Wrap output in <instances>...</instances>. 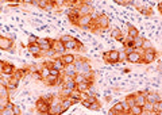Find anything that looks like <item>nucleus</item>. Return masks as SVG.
I'll list each match as a JSON object with an SVG mask.
<instances>
[{
  "instance_id": "obj_39",
  "label": "nucleus",
  "mask_w": 162,
  "mask_h": 115,
  "mask_svg": "<svg viewBox=\"0 0 162 115\" xmlns=\"http://www.w3.org/2000/svg\"><path fill=\"white\" fill-rule=\"evenodd\" d=\"M100 108H101V104H100L99 100H97L96 103H92L91 107H89V110H92V111H99Z\"/></svg>"
},
{
  "instance_id": "obj_1",
  "label": "nucleus",
  "mask_w": 162,
  "mask_h": 115,
  "mask_svg": "<svg viewBox=\"0 0 162 115\" xmlns=\"http://www.w3.org/2000/svg\"><path fill=\"white\" fill-rule=\"evenodd\" d=\"M142 53L143 50H134L131 53L126 54V61L130 64H143V58H142Z\"/></svg>"
},
{
  "instance_id": "obj_22",
  "label": "nucleus",
  "mask_w": 162,
  "mask_h": 115,
  "mask_svg": "<svg viewBox=\"0 0 162 115\" xmlns=\"http://www.w3.org/2000/svg\"><path fill=\"white\" fill-rule=\"evenodd\" d=\"M69 99H70V102L73 103H81V100H83V94H80V92L77 91H73V94L69 96Z\"/></svg>"
},
{
  "instance_id": "obj_28",
  "label": "nucleus",
  "mask_w": 162,
  "mask_h": 115,
  "mask_svg": "<svg viewBox=\"0 0 162 115\" xmlns=\"http://www.w3.org/2000/svg\"><path fill=\"white\" fill-rule=\"evenodd\" d=\"M143 41H144V38H142V37H137V38L134 39V48H135V50H142Z\"/></svg>"
},
{
  "instance_id": "obj_51",
  "label": "nucleus",
  "mask_w": 162,
  "mask_h": 115,
  "mask_svg": "<svg viewBox=\"0 0 162 115\" xmlns=\"http://www.w3.org/2000/svg\"><path fill=\"white\" fill-rule=\"evenodd\" d=\"M39 115H54V114H51L50 111H49V113H43V114H39Z\"/></svg>"
},
{
  "instance_id": "obj_7",
  "label": "nucleus",
  "mask_w": 162,
  "mask_h": 115,
  "mask_svg": "<svg viewBox=\"0 0 162 115\" xmlns=\"http://www.w3.org/2000/svg\"><path fill=\"white\" fill-rule=\"evenodd\" d=\"M15 72H16V68L14 67L11 62L2 61V74L3 76H14Z\"/></svg>"
},
{
  "instance_id": "obj_33",
  "label": "nucleus",
  "mask_w": 162,
  "mask_h": 115,
  "mask_svg": "<svg viewBox=\"0 0 162 115\" xmlns=\"http://www.w3.org/2000/svg\"><path fill=\"white\" fill-rule=\"evenodd\" d=\"M142 113H143V107H141V106H132L131 107V114L142 115Z\"/></svg>"
},
{
  "instance_id": "obj_20",
  "label": "nucleus",
  "mask_w": 162,
  "mask_h": 115,
  "mask_svg": "<svg viewBox=\"0 0 162 115\" xmlns=\"http://www.w3.org/2000/svg\"><path fill=\"white\" fill-rule=\"evenodd\" d=\"M89 87H92V84H91V83H88V81L85 80V81H83V83H80V84H77L76 91L80 92V94H85V92L88 91Z\"/></svg>"
},
{
  "instance_id": "obj_26",
  "label": "nucleus",
  "mask_w": 162,
  "mask_h": 115,
  "mask_svg": "<svg viewBox=\"0 0 162 115\" xmlns=\"http://www.w3.org/2000/svg\"><path fill=\"white\" fill-rule=\"evenodd\" d=\"M61 99H62V102H61V107H62V111L65 113V111L68 110V108L70 107L73 103L70 102V99H69V97H61Z\"/></svg>"
},
{
  "instance_id": "obj_5",
  "label": "nucleus",
  "mask_w": 162,
  "mask_h": 115,
  "mask_svg": "<svg viewBox=\"0 0 162 115\" xmlns=\"http://www.w3.org/2000/svg\"><path fill=\"white\" fill-rule=\"evenodd\" d=\"M35 110L38 114H43V113H49L50 111V103H47L42 96L38 97L35 102Z\"/></svg>"
},
{
  "instance_id": "obj_49",
  "label": "nucleus",
  "mask_w": 162,
  "mask_h": 115,
  "mask_svg": "<svg viewBox=\"0 0 162 115\" xmlns=\"http://www.w3.org/2000/svg\"><path fill=\"white\" fill-rule=\"evenodd\" d=\"M31 2H33V5H38V7H39V2H38V0H31Z\"/></svg>"
},
{
  "instance_id": "obj_42",
  "label": "nucleus",
  "mask_w": 162,
  "mask_h": 115,
  "mask_svg": "<svg viewBox=\"0 0 162 115\" xmlns=\"http://www.w3.org/2000/svg\"><path fill=\"white\" fill-rule=\"evenodd\" d=\"M30 74H31V77H33V79L38 80V81H43L42 76H40V72H34V73H30Z\"/></svg>"
},
{
  "instance_id": "obj_18",
  "label": "nucleus",
  "mask_w": 162,
  "mask_h": 115,
  "mask_svg": "<svg viewBox=\"0 0 162 115\" xmlns=\"http://www.w3.org/2000/svg\"><path fill=\"white\" fill-rule=\"evenodd\" d=\"M61 58H62L63 64L65 65H70V64H74V61H76V56L72 53H65L61 56Z\"/></svg>"
},
{
  "instance_id": "obj_53",
  "label": "nucleus",
  "mask_w": 162,
  "mask_h": 115,
  "mask_svg": "<svg viewBox=\"0 0 162 115\" xmlns=\"http://www.w3.org/2000/svg\"><path fill=\"white\" fill-rule=\"evenodd\" d=\"M155 115H158V114H155Z\"/></svg>"
},
{
  "instance_id": "obj_24",
  "label": "nucleus",
  "mask_w": 162,
  "mask_h": 115,
  "mask_svg": "<svg viewBox=\"0 0 162 115\" xmlns=\"http://www.w3.org/2000/svg\"><path fill=\"white\" fill-rule=\"evenodd\" d=\"M39 72H40V76H42L43 81H45V80L47 79L49 76H50V69H49V67L45 64V62L42 64V68H40V71H39Z\"/></svg>"
},
{
  "instance_id": "obj_3",
  "label": "nucleus",
  "mask_w": 162,
  "mask_h": 115,
  "mask_svg": "<svg viewBox=\"0 0 162 115\" xmlns=\"http://www.w3.org/2000/svg\"><path fill=\"white\" fill-rule=\"evenodd\" d=\"M158 57V51L155 50V48H151L149 50H144L142 53V58H143V64H151L153 61H155Z\"/></svg>"
},
{
  "instance_id": "obj_32",
  "label": "nucleus",
  "mask_w": 162,
  "mask_h": 115,
  "mask_svg": "<svg viewBox=\"0 0 162 115\" xmlns=\"http://www.w3.org/2000/svg\"><path fill=\"white\" fill-rule=\"evenodd\" d=\"M153 113H154V114L162 113V100H160V102H157V103H154V104H153Z\"/></svg>"
},
{
  "instance_id": "obj_14",
  "label": "nucleus",
  "mask_w": 162,
  "mask_h": 115,
  "mask_svg": "<svg viewBox=\"0 0 162 115\" xmlns=\"http://www.w3.org/2000/svg\"><path fill=\"white\" fill-rule=\"evenodd\" d=\"M31 72H30V68H20V69H16V72L14 73V77L15 79H18V80H22V79H24L27 74H30Z\"/></svg>"
},
{
  "instance_id": "obj_21",
  "label": "nucleus",
  "mask_w": 162,
  "mask_h": 115,
  "mask_svg": "<svg viewBox=\"0 0 162 115\" xmlns=\"http://www.w3.org/2000/svg\"><path fill=\"white\" fill-rule=\"evenodd\" d=\"M137 11H138V12H141L142 15H144V16H151L153 15L151 7H147V5H141V7H137Z\"/></svg>"
},
{
  "instance_id": "obj_19",
  "label": "nucleus",
  "mask_w": 162,
  "mask_h": 115,
  "mask_svg": "<svg viewBox=\"0 0 162 115\" xmlns=\"http://www.w3.org/2000/svg\"><path fill=\"white\" fill-rule=\"evenodd\" d=\"M92 72H93V69H92L91 64H89V61L85 58V60H84V62H83V67H81L80 73H81V74H84V76H86V74L92 73Z\"/></svg>"
},
{
  "instance_id": "obj_41",
  "label": "nucleus",
  "mask_w": 162,
  "mask_h": 115,
  "mask_svg": "<svg viewBox=\"0 0 162 115\" xmlns=\"http://www.w3.org/2000/svg\"><path fill=\"white\" fill-rule=\"evenodd\" d=\"M45 56H46V57H50V58L53 60V58H56V56H57V51L54 50V49H51V50L46 51V53H45Z\"/></svg>"
},
{
  "instance_id": "obj_17",
  "label": "nucleus",
  "mask_w": 162,
  "mask_h": 115,
  "mask_svg": "<svg viewBox=\"0 0 162 115\" xmlns=\"http://www.w3.org/2000/svg\"><path fill=\"white\" fill-rule=\"evenodd\" d=\"M50 62H51V65H53L56 69H58L60 72H62L63 69H65V64H63V61H62L61 57H56V58L50 60Z\"/></svg>"
},
{
  "instance_id": "obj_23",
  "label": "nucleus",
  "mask_w": 162,
  "mask_h": 115,
  "mask_svg": "<svg viewBox=\"0 0 162 115\" xmlns=\"http://www.w3.org/2000/svg\"><path fill=\"white\" fill-rule=\"evenodd\" d=\"M45 84L47 85V87H56V85H58V77L50 74V76L45 80Z\"/></svg>"
},
{
  "instance_id": "obj_52",
  "label": "nucleus",
  "mask_w": 162,
  "mask_h": 115,
  "mask_svg": "<svg viewBox=\"0 0 162 115\" xmlns=\"http://www.w3.org/2000/svg\"><path fill=\"white\" fill-rule=\"evenodd\" d=\"M142 115H146V113H144V111H143V113H142Z\"/></svg>"
},
{
  "instance_id": "obj_47",
  "label": "nucleus",
  "mask_w": 162,
  "mask_h": 115,
  "mask_svg": "<svg viewBox=\"0 0 162 115\" xmlns=\"http://www.w3.org/2000/svg\"><path fill=\"white\" fill-rule=\"evenodd\" d=\"M47 4H49L47 0H40V2H39V7H40V8H43V10H45V8L47 7Z\"/></svg>"
},
{
  "instance_id": "obj_25",
  "label": "nucleus",
  "mask_w": 162,
  "mask_h": 115,
  "mask_svg": "<svg viewBox=\"0 0 162 115\" xmlns=\"http://www.w3.org/2000/svg\"><path fill=\"white\" fill-rule=\"evenodd\" d=\"M12 92L8 90V87L5 85H0V97H11Z\"/></svg>"
},
{
  "instance_id": "obj_48",
  "label": "nucleus",
  "mask_w": 162,
  "mask_h": 115,
  "mask_svg": "<svg viewBox=\"0 0 162 115\" xmlns=\"http://www.w3.org/2000/svg\"><path fill=\"white\" fill-rule=\"evenodd\" d=\"M14 114H15V115H20V114H22V111H20V107H19L18 104L14 106Z\"/></svg>"
},
{
  "instance_id": "obj_36",
  "label": "nucleus",
  "mask_w": 162,
  "mask_h": 115,
  "mask_svg": "<svg viewBox=\"0 0 162 115\" xmlns=\"http://www.w3.org/2000/svg\"><path fill=\"white\" fill-rule=\"evenodd\" d=\"M153 48V45H151V42L149 41V39H144L143 41V45H142V50H149V49H151Z\"/></svg>"
},
{
  "instance_id": "obj_27",
  "label": "nucleus",
  "mask_w": 162,
  "mask_h": 115,
  "mask_svg": "<svg viewBox=\"0 0 162 115\" xmlns=\"http://www.w3.org/2000/svg\"><path fill=\"white\" fill-rule=\"evenodd\" d=\"M128 37H131V38H137V37H139V31H138L137 27H134V26H128Z\"/></svg>"
},
{
  "instance_id": "obj_40",
  "label": "nucleus",
  "mask_w": 162,
  "mask_h": 115,
  "mask_svg": "<svg viewBox=\"0 0 162 115\" xmlns=\"http://www.w3.org/2000/svg\"><path fill=\"white\" fill-rule=\"evenodd\" d=\"M10 103V97H0V107L5 108V106Z\"/></svg>"
},
{
  "instance_id": "obj_34",
  "label": "nucleus",
  "mask_w": 162,
  "mask_h": 115,
  "mask_svg": "<svg viewBox=\"0 0 162 115\" xmlns=\"http://www.w3.org/2000/svg\"><path fill=\"white\" fill-rule=\"evenodd\" d=\"M112 108H114L115 111H118V113H124L123 103H122V102H116V103L114 104V107H112Z\"/></svg>"
},
{
  "instance_id": "obj_11",
  "label": "nucleus",
  "mask_w": 162,
  "mask_h": 115,
  "mask_svg": "<svg viewBox=\"0 0 162 115\" xmlns=\"http://www.w3.org/2000/svg\"><path fill=\"white\" fill-rule=\"evenodd\" d=\"M53 49L57 51V54H65V51H66V48H65V44H63L62 41L58 38V39H54L53 41Z\"/></svg>"
},
{
  "instance_id": "obj_16",
  "label": "nucleus",
  "mask_w": 162,
  "mask_h": 115,
  "mask_svg": "<svg viewBox=\"0 0 162 115\" xmlns=\"http://www.w3.org/2000/svg\"><path fill=\"white\" fill-rule=\"evenodd\" d=\"M134 95H135V103H137V106L143 107L146 104V94L144 92H137Z\"/></svg>"
},
{
  "instance_id": "obj_38",
  "label": "nucleus",
  "mask_w": 162,
  "mask_h": 115,
  "mask_svg": "<svg viewBox=\"0 0 162 115\" xmlns=\"http://www.w3.org/2000/svg\"><path fill=\"white\" fill-rule=\"evenodd\" d=\"M73 80L77 83V84H80V83L85 81V76H84V74H81V73H77V74H76V77H74Z\"/></svg>"
},
{
  "instance_id": "obj_12",
  "label": "nucleus",
  "mask_w": 162,
  "mask_h": 115,
  "mask_svg": "<svg viewBox=\"0 0 162 115\" xmlns=\"http://www.w3.org/2000/svg\"><path fill=\"white\" fill-rule=\"evenodd\" d=\"M92 12H93V7H91V5L85 4V3L83 2V4L79 7V14L80 16H88V15H92Z\"/></svg>"
},
{
  "instance_id": "obj_45",
  "label": "nucleus",
  "mask_w": 162,
  "mask_h": 115,
  "mask_svg": "<svg viewBox=\"0 0 162 115\" xmlns=\"http://www.w3.org/2000/svg\"><path fill=\"white\" fill-rule=\"evenodd\" d=\"M54 4H56V7H62V5H66V2H63V0H54Z\"/></svg>"
},
{
  "instance_id": "obj_15",
  "label": "nucleus",
  "mask_w": 162,
  "mask_h": 115,
  "mask_svg": "<svg viewBox=\"0 0 162 115\" xmlns=\"http://www.w3.org/2000/svg\"><path fill=\"white\" fill-rule=\"evenodd\" d=\"M160 100H162V99H161L160 94H157V92H149V94H146V102L151 103V104L160 102Z\"/></svg>"
},
{
  "instance_id": "obj_10",
  "label": "nucleus",
  "mask_w": 162,
  "mask_h": 115,
  "mask_svg": "<svg viewBox=\"0 0 162 115\" xmlns=\"http://www.w3.org/2000/svg\"><path fill=\"white\" fill-rule=\"evenodd\" d=\"M27 50H28V53L33 54L34 58H40L42 56H45V54H43V51H42V49L39 48V45H38V44L27 45Z\"/></svg>"
},
{
  "instance_id": "obj_50",
  "label": "nucleus",
  "mask_w": 162,
  "mask_h": 115,
  "mask_svg": "<svg viewBox=\"0 0 162 115\" xmlns=\"http://www.w3.org/2000/svg\"><path fill=\"white\" fill-rule=\"evenodd\" d=\"M158 11H160V12L162 14V3H160V4H158Z\"/></svg>"
},
{
  "instance_id": "obj_37",
  "label": "nucleus",
  "mask_w": 162,
  "mask_h": 115,
  "mask_svg": "<svg viewBox=\"0 0 162 115\" xmlns=\"http://www.w3.org/2000/svg\"><path fill=\"white\" fill-rule=\"evenodd\" d=\"M60 39L63 42V44H68V42L73 41V39H76V38H73L72 35H61V37H60Z\"/></svg>"
},
{
  "instance_id": "obj_35",
  "label": "nucleus",
  "mask_w": 162,
  "mask_h": 115,
  "mask_svg": "<svg viewBox=\"0 0 162 115\" xmlns=\"http://www.w3.org/2000/svg\"><path fill=\"white\" fill-rule=\"evenodd\" d=\"M0 115H15L14 114V108H2V111H0Z\"/></svg>"
},
{
  "instance_id": "obj_9",
  "label": "nucleus",
  "mask_w": 162,
  "mask_h": 115,
  "mask_svg": "<svg viewBox=\"0 0 162 115\" xmlns=\"http://www.w3.org/2000/svg\"><path fill=\"white\" fill-rule=\"evenodd\" d=\"M65 48L66 50H79V51H84V49H85V46H84L79 39H73V41L68 42V44H65Z\"/></svg>"
},
{
  "instance_id": "obj_13",
  "label": "nucleus",
  "mask_w": 162,
  "mask_h": 115,
  "mask_svg": "<svg viewBox=\"0 0 162 115\" xmlns=\"http://www.w3.org/2000/svg\"><path fill=\"white\" fill-rule=\"evenodd\" d=\"M62 73L65 74V76L70 77V79H74L77 74V71L76 68H74V64H70V65H65V69L62 71Z\"/></svg>"
},
{
  "instance_id": "obj_46",
  "label": "nucleus",
  "mask_w": 162,
  "mask_h": 115,
  "mask_svg": "<svg viewBox=\"0 0 162 115\" xmlns=\"http://www.w3.org/2000/svg\"><path fill=\"white\" fill-rule=\"evenodd\" d=\"M85 99L88 100V102L91 103V104H92V103H96V102H97V97H96V96H86Z\"/></svg>"
},
{
  "instance_id": "obj_43",
  "label": "nucleus",
  "mask_w": 162,
  "mask_h": 115,
  "mask_svg": "<svg viewBox=\"0 0 162 115\" xmlns=\"http://www.w3.org/2000/svg\"><path fill=\"white\" fill-rule=\"evenodd\" d=\"M143 111H149V113H153V104L149 102H146V104L143 106Z\"/></svg>"
},
{
  "instance_id": "obj_30",
  "label": "nucleus",
  "mask_w": 162,
  "mask_h": 115,
  "mask_svg": "<svg viewBox=\"0 0 162 115\" xmlns=\"http://www.w3.org/2000/svg\"><path fill=\"white\" fill-rule=\"evenodd\" d=\"M127 102V104L130 106V107H132V106H137V103H135V95L134 94H130L126 96V99H124Z\"/></svg>"
},
{
  "instance_id": "obj_2",
  "label": "nucleus",
  "mask_w": 162,
  "mask_h": 115,
  "mask_svg": "<svg viewBox=\"0 0 162 115\" xmlns=\"http://www.w3.org/2000/svg\"><path fill=\"white\" fill-rule=\"evenodd\" d=\"M103 58L105 62H109V64H118L120 61V53L118 50H109L105 51L103 54Z\"/></svg>"
},
{
  "instance_id": "obj_44",
  "label": "nucleus",
  "mask_w": 162,
  "mask_h": 115,
  "mask_svg": "<svg viewBox=\"0 0 162 115\" xmlns=\"http://www.w3.org/2000/svg\"><path fill=\"white\" fill-rule=\"evenodd\" d=\"M37 42H38V38H37V37H34V35L28 37V45H34V44H37Z\"/></svg>"
},
{
  "instance_id": "obj_4",
  "label": "nucleus",
  "mask_w": 162,
  "mask_h": 115,
  "mask_svg": "<svg viewBox=\"0 0 162 115\" xmlns=\"http://www.w3.org/2000/svg\"><path fill=\"white\" fill-rule=\"evenodd\" d=\"M93 21L96 23L97 28H100V31H105V28H108V26H109V19L105 14L97 15V18H95Z\"/></svg>"
},
{
  "instance_id": "obj_31",
  "label": "nucleus",
  "mask_w": 162,
  "mask_h": 115,
  "mask_svg": "<svg viewBox=\"0 0 162 115\" xmlns=\"http://www.w3.org/2000/svg\"><path fill=\"white\" fill-rule=\"evenodd\" d=\"M72 94H73V91L69 90V88H66V87H63V88H61V91H60L58 95L61 97H69Z\"/></svg>"
},
{
  "instance_id": "obj_6",
  "label": "nucleus",
  "mask_w": 162,
  "mask_h": 115,
  "mask_svg": "<svg viewBox=\"0 0 162 115\" xmlns=\"http://www.w3.org/2000/svg\"><path fill=\"white\" fill-rule=\"evenodd\" d=\"M53 41L54 39H51V38H38V42H37V44L39 45V48L42 49L43 54H45L46 51L53 49Z\"/></svg>"
},
{
  "instance_id": "obj_29",
  "label": "nucleus",
  "mask_w": 162,
  "mask_h": 115,
  "mask_svg": "<svg viewBox=\"0 0 162 115\" xmlns=\"http://www.w3.org/2000/svg\"><path fill=\"white\" fill-rule=\"evenodd\" d=\"M111 37L114 39H116V41H119V39L123 38V35H122V31L119 28H114V30H111Z\"/></svg>"
},
{
  "instance_id": "obj_8",
  "label": "nucleus",
  "mask_w": 162,
  "mask_h": 115,
  "mask_svg": "<svg viewBox=\"0 0 162 115\" xmlns=\"http://www.w3.org/2000/svg\"><path fill=\"white\" fill-rule=\"evenodd\" d=\"M14 39L8 38V37H0V48L2 50H5V51H12L14 49Z\"/></svg>"
}]
</instances>
